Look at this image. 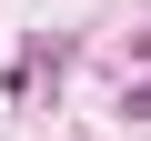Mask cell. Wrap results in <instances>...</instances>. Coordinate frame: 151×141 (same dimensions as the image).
<instances>
[{
  "label": "cell",
  "instance_id": "1",
  "mask_svg": "<svg viewBox=\"0 0 151 141\" xmlns=\"http://www.w3.org/2000/svg\"><path fill=\"white\" fill-rule=\"evenodd\" d=\"M131 111H151V81H141V91H131Z\"/></svg>",
  "mask_w": 151,
  "mask_h": 141
}]
</instances>
